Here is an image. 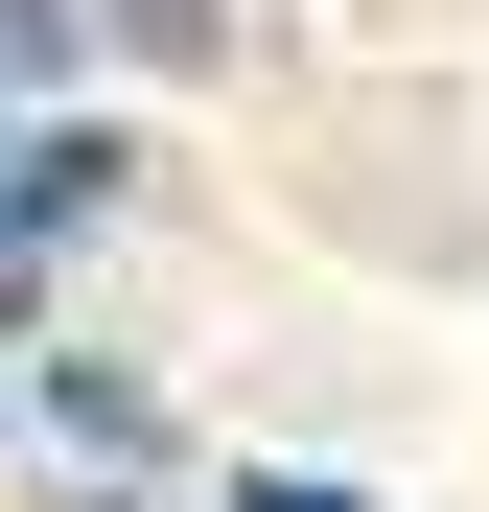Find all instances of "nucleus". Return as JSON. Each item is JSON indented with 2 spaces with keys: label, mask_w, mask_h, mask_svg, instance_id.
<instances>
[{
  "label": "nucleus",
  "mask_w": 489,
  "mask_h": 512,
  "mask_svg": "<svg viewBox=\"0 0 489 512\" xmlns=\"http://www.w3.org/2000/svg\"><path fill=\"white\" fill-rule=\"evenodd\" d=\"M94 210H140V163H117L94 117H47L24 163H0V256H70V233H94Z\"/></svg>",
  "instance_id": "f257e3e1"
},
{
  "label": "nucleus",
  "mask_w": 489,
  "mask_h": 512,
  "mask_svg": "<svg viewBox=\"0 0 489 512\" xmlns=\"http://www.w3.org/2000/svg\"><path fill=\"white\" fill-rule=\"evenodd\" d=\"M70 512H140V489H70Z\"/></svg>",
  "instance_id": "423d86ee"
},
{
  "label": "nucleus",
  "mask_w": 489,
  "mask_h": 512,
  "mask_svg": "<svg viewBox=\"0 0 489 512\" xmlns=\"http://www.w3.org/2000/svg\"><path fill=\"white\" fill-rule=\"evenodd\" d=\"M0 163H24V140H0Z\"/></svg>",
  "instance_id": "0eeeda50"
},
{
  "label": "nucleus",
  "mask_w": 489,
  "mask_h": 512,
  "mask_svg": "<svg viewBox=\"0 0 489 512\" xmlns=\"http://www.w3.org/2000/svg\"><path fill=\"white\" fill-rule=\"evenodd\" d=\"M233 512H373V489H303V466H257V489H233Z\"/></svg>",
  "instance_id": "39448f33"
},
{
  "label": "nucleus",
  "mask_w": 489,
  "mask_h": 512,
  "mask_svg": "<svg viewBox=\"0 0 489 512\" xmlns=\"http://www.w3.org/2000/svg\"><path fill=\"white\" fill-rule=\"evenodd\" d=\"M70 47H94V0H0V94H47Z\"/></svg>",
  "instance_id": "20e7f679"
},
{
  "label": "nucleus",
  "mask_w": 489,
  "mask_h": 512,
  "mask_svg": "<svg viewBox=\"0 0 489 512\" xmlns=\"http://www.w3.org/2000/svg\"><path fill=\"white\" fill-rule=\"evenodd\" d=\"M94 24H117L140 70H210V47H233V0H94Z\"/></svg>",
  "instance_id": "7ed1b4c3"
},
{
  "label": "nucleus",
  "mask_w": 489,
  "mask_h": 512,
  "mask_svg": "<svg viewBox=\"0 0 489 512\" xmlns=\"http://www.w3.org/2000/svg\"><path fill=\"white\" fill-rule=\"evenodd\" d=\"M24 396H47V419H70V443H94V466H163V443H187V419H163V396H140L117 350H47Z\"/></svg>",
  "instance_id": "f03ea898"
}]
</instances>
